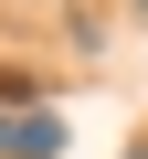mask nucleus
Returning <instances> with one entry per match:
<instances>
[{"label":"nucleus","mask_w":148,"mask_h":159,"mask_svg":"<svg viewBox=\"0 0 148 159\" xmlns=\"http://www.w3.org/2000/svg\"><path fill=\"white\" fill-rule=\"evenodd\" d=\"M53 148H63V117L53 106H21V117L0 106V159H53Z\"/></svg>","instance_id":"f257e3e1"},{"label":"nucleus","mask_w":148,"mask_h":159,"mask_svg":"<svg viewBox=\"0 0 148 159\" xmlns=\"http://www.w3.org/2000/svg\"><path fill=\"white\" fill-rule=\"evenodd\" d=\"M42 96H53V85H42L32 64H0V106H11V117H21V106H42Z\"/></svg>","instance_id":"f03ea898"},{"label":"nucleus","mask_w":148,"mask_h":159,"mask_svg":"<svg viewBox=\"0 0 148 159\" xmlns=\"http://www.w3.org/2000/svg\"><path fill=\"white\" fill-rule=\"evenodd\" d=\"M137 21H148V0H137Z\"/></svg>","instance_id":"7ed1b4c3"},{"label":"nucleus","mask_w":148,"mask_h":159,"mask_svg":"<svg viewBox=\"0 0 148 159\" xmlns=\"http://www.w3.org/2000/svg\"><path fill=\"white\" fill-rule=\"evenodd\" d=\"M127 159H148V148H127Z\"/></svg>","instance_id":"20e7f679"}]
</instances>
